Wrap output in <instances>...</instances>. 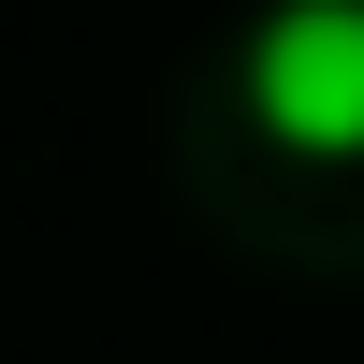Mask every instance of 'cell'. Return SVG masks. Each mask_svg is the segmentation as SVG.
<instances>
[{
  "label": "cell",
  "instance_id": "6da1fadb",
  "mask_svg": "<svg viewBox=\"0 0 364 364\" xmlns=\"http://www.w3.org/2000/svg\"><path fill=\"white\" fill-rule=\"evenodd\" d=\"M248 117L306 161L364 146V0H277L248 29Z\"/></svg>",
  "mask_w": 364,
  "mask_h": 364
}]
</instances>
